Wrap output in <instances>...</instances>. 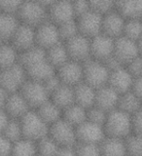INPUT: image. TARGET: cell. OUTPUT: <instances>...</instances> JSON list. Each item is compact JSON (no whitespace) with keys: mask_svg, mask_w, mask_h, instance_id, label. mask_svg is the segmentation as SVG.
<instances>
[{"mask_svg":"<svg viewBox=\"0 0 142 156\" xmlns=\"http://www.w3.org/2000/svg\"><path fill=\"white\" fill-rule=\"evenodd\" d=\"M47 61L57 70L61 66L65 65L67 62L70 61L65 45L62 42L58 43L57 45L52 47L46 51Z\"/></svg>","mask_w":142,"mask_h":156,"instance_id":"obj_26","label":"cell"},{"mask_svg":"<svg viewBox=\"0 0 142 156\" xmlns=\"http://www.w3.org/2000/svg\"><path fill=\"white\" fill-rule=\"evenodd\" d=\"M49 136L61 147H75L78 144L76 128L62 118L50 126Z\"/></svg>","mask_w":142,"mask_h":156,"instance_id":"obj_5","label":"cell"},{"mask_svg":"<svg viewBox=\"0 0 142 156\" xmlns=\"http://www.w3.org/2000/svg\"><path fill=\"white\" fill-rule=\"evenodd\" d=\"M4 109L11 119L19 120L29 111V105L21 93L18 92L9 94Z\"/></svg>","mask_w":142,"mask_h":156,"instance_id":"obj_20","label":"cell"},{"mask_svg":"<svg viewBox=\"0 0 142 156\" xmlns=\"http://www.w3.org/2000/svg\"><path fill=\"white\" fill-rule=\"evenodd\" d=\"M22 1H15V0H9V1H0V13L14 15L18 14L19 8L22 6Z\"/></svg>","mask_w":142,"mask_h":156,"instance_id":"obj_42","label":"cell"},{"mask_svg":"<svg viewBox=\"0 0 142 156\" xmlns=\"http://www.w3.org/2000/svg\"><path fill=\"white\" fill-rule=\"evenodd\" d=\"M102 19L103 16L90 10L88 13L77 19L76 22L79 33L90 39L97 36L101 33Z\"/></svg>","mask_w":142,"mask_h":156,"instance_id":"obj_12","label":"cell"},{"mask_svg":"<svg viewBox=\"0 0 142 156\" xmlns=\"http://www.w3.org/2000/svg\"><path fill=\"white\" fill-rule=\"evenodd\" d=\"M125 24V19L117 11H112L103 16L101 33L113 39H117L123 36Z\"/></svg>","mask_w":142,"mask_h":156,"instance_id":"obj_17","label":"cell"},{"mask_svg":"<svg viewBox=\"0 0 142 156\" xmlns=\"http://www.w3.org/2000/svg\"><path fill=\"white\" fill-rule=\"evenodd\" d=\"M137 46H138V49H139V54H141V55H142V36L137 41Z\"/></svg>","mask_w":142,"mask_h":156,"instance_id":"obj_52","label":"cell"},{"mask_svg":"<svg viewBox=\"0 0 142 156\" xmlns=\"http://www.w3.org/2000/svg\"><path fill=\"white\" fill-rule=\"evenodd\" d=\"M11 44L21 53L36 46L35 28L21 23L11 39Z\"/></svg>","mask_w":142,"mask_h":156,"instance_id":"obj_16","label":"cell"},{"mask_svg":"<svg viewBox=\"0 0 142 156\" xmlns=\"http://www.w3.org/2000/svg\"><path fill=\"white\" fill-rule=\"evenodd\" d=\"M10 117L7 114V112L5 111V109H0V134H3V132L6 128L7 124L10 121Z\"/></svg>","mask_w":142,"mask_h":156,"instance_id":"obj_49","label":"cell"},{"mask_svg":"<svg viewBox=\"0 0 142 156\" xmlns=\"http://www.w3.org/2000/svg\"><path fill=\"white\" fill-rule=\"evenodd\" d=\"M119 100L120 95L118 93L108 85H106L96 90L95 106H97L99 108L109 113V112L118 108Z\"/></svg>","mask_w":142,"mask_h":156,"instance_id":"obj_18","label":"cell"},{"mask_svg":"<svg viewBox=\"0 0 142 156\" xmlns=\"http://www.w3.org/2000/svg\"><path fill=\"white\" fill-rule=\"evenodd\" d=\"M126 145L130 156H142V135L133 134L126 139Z\"/></svg>","mask_w":142,"mask_h":156,"instance_id":"obj_38","label":"cell"},{"mask_svg":"<svg viewBox=\"0 0 142 156\" xmlns=\"http://www.w3.org/2000/svg\"><path fill=\"white\" fill-rule=\"evenodd\" d=\"M51 101L63 111L67 107L75 104L74 87L61 84L50 96Z\"/></svg>","mask_w":142,"mask_h":156,"instance_id":"obj_23","label":"cell"},{"mask_svg":"<svg viewBox=\"0 0 142 156\" xmlns=\"http://www.w3.org/2000/svg\"><path fill=\"white\" fill-rule=\"evenodd\" d=\"M123 36L137 42L142 36L141 20H129L128 22H126Z\"/></svg>","mask_w":142,"mask_h":156,"instance_id":"obj_36","label":"cell"},{"mask_svg":"<svg viewBox=\"0 0 142 156\" xmlns=\"http://www.w3.org/2000/svg\"><path fill=\"white\" fill-rule=\"evenodd\" d=\"M78 144H100L106 138L104 127L85 121L76 128Z\"/></svg>","mask_w":142,"mask_h":156,"instance_id":"obj_9","label":"cell"},{"mask_svg":"<svg viewBox=\"0 0 142 156\" xmlns=\"http://www.w3.org/2000/svg\"><path fill=\"white\" fill-rule=\"evenodd\" d=\"M11 156H38L37 144L32 140L23 139L14 144Z\"/></svg>","mask_w":142,"mask_h":156,"instance_id":"obj_33","label":"cell"},{"mask_svg":"<svg viewBox=\"0 0 142 156\" xmlns=\"http://www.w3.org/2000/svg\"><path fill=\"white\" fill-rule=\"evenodd\" d=\"M18 17L23 24L33 28H37L49 21L48 10L40 3V1L23 2L18 13Z\"/></svg>","mask_w":142,"mask_h":156,"instance_id":"obj_3","label":"cell"},{"mask_svg":"<svg viewBox=\"0 0 142 156\" xmlns=\"http://www.w3.org/2000/svg\"><path fill=\"white\" fill-rule=\"evenodd\" d=\"M133 131L134 134L142 135V106L133 115Z\"/></svg>","mask_w":142,"mask_h":156,"instance_id":"obj_47","label":"cell"},{"mask_svg":"<svg viewBox=\"0 0 142 156\" xmlns=\"http://www.w3.org/2000/svg\"><path fill=\"white\" fill-rule=\"evenodd\" d=\"M126 70L130 72V74L133 76L134 79L142 76V57L138 56L135 58L133 61L128 63Z\"/></svg>","mask_w":142,"mask_h":156,"instance_id":"obj_43","label":"cell"},{"mask_svg":"<svg viewBox=\"0 0 142 156\" xmlns=\"http://www.w3.org/2000/svg\"><path fill=\"white\" fill-rule=\"evenodd\" d=\"M55 156H77L75 147H61Z\"/></svg>","mask_w":142,"mask_h":156,"instance_id":"obj_50","label":"cell"},{"mask_svg":"<svg viewBox=\"0 0 142 156\" xmlns=\"http://www.w3.org/2000/svg\"><path fill=\"white\" fill-rule=\"evenodd\" d=\"M19 52L12 44H3L0 47V69H7L19 63Z\"/></svg>","mask_w":142,"mask_h":156,"instance_id":"obj_31","label":"cell"},{"mask_svg":"<svg viewBox=\"0 0 142 156\" xmlns=\"http://www.w3.org/2000/svg\"><path fill=\"white\" fill-rule=\"evenodd\" d=\"M44 86H45L46 90L48 91V93L50 94V96L53 94L54 92H55L58 87H60L62 83L60 79V77L57 76V74L56 73L55 75L52 76L51 78H49L47 81H45L43 83Z\"/></svg>","mask_w":142,"mask_h":156,"instance_id":"obj_46","label":"cell"},{"mask_svg":"<svg viewBox=\"0 0 142 156\" xmlns=\"http://www.w3.org/2000/svg\"><path fill=\"white\" fill-rule=\"evenodd\" d=\"M126 156H130V155H126Z\"/></svg>","mask_w":142,"mask_h":156,"instance_id":"obj_54","label":"cell"},{"mask_svg":"<svg viewBox=\"0 0 142 156\" xmlns=\"http://www.w3.org/2000/svg\"><path fill=\"white\" fill-rule=\"evenodd\" d=\"M35 37L36 45L46 51L61 42L57 26L50 21H47L35 29Z\"/></svg>","mask_w":142,"mask_h":156,"instance_id":"obj_11","label":"cell"},{"mask_svg":"<svg viewBox=\"0 0 142 156\" xmlns=\"http://www.w3.org/2000/svg\"><path fill=\"white\" fill-rule=\"evenodd\" d=\"M26 71L27 79L40 83H44L57 73L56 68L47 61V58L26 68Z\"/></svg>","mask_w":142,"mask_h":156,"instance_id":"obj_21","label":"cell"},{"mask_svg":"<svg viewBox=\"0 0 142 156\" xmlns=\"http://www.w3.org/2000/svg\"><path fill=\"white\" fill-rule=\"evenodd\" d=\"M26 80V71L19 63L0 71V86L8 94L19 92Z\"/></svg>","mask_w":142,"mask_h":156,"instance_id":"obj_6","label":"cell"},{"mask_svg":"<svg viewBox=\"0 0 142 156\" xmlns=\"http://www.w3.org/2000/svg\"><path fill=\"white\" fill-rule=\"evenodd\" d=\"M116 9L124 19H142V1H120L116 3Z\"/></svg>","mask_w":142,"mask_h":156,"instance_id":"obj_27","label":"cell"},{"mask_svg":"<svg viewBox=\"0 0 142 156\" xmlns=\"http://www.w3.org/2000/svg\"><path fill=\"white\" fill-rule=\"evenodd\" d=\"M0 71H1V69H0Z\"/></svg>","mask_w":142,"mask_h":156,"instance_id":"obj_55","label":"cell"},{"mask_svg":"<svg viewBox=\"0 0 142 156\" xmlns=\"http://www.w3.org/2000/svg\"><path fill=\"white\" fill-rule=\"evenodd\" d=\"M8 96H9L8 93L5 91L1 86H0V109L5 108V105H6Z\"/></svg>","mask_w":142,"mask_h":156,"instance_id":"obj_51","label":"cell"},{"mask_svg":"<svg viewBox=\"0 0 142 156\" xmlns=\"http://www.w3.org/2000/svg\"><path fill=\"white\" fill-rule=\"evenodd\" d=\"M19 93L26 101L29 107L38 108L49 101L50 94L46 90L43 83L27 79L19 90Z\"/></svg>","mask_w":142,"mask_h":156,"instance_id":"obj_7","label":"cell"},{"mask_svg":"<svg viewBox=\"0 0 142 156\" xmlns=\"http://www.w3.org/2000/svg\"><path fill=\"white\" fill-rule=\"evenodd\" d=\"M114 7H116V3L111 1H90V8L100 16H105L113 11Z\"/></svg>","mask_w":142,"mask_h":156,"instance_id":"obj_41","label":"cell"},{"mask_svg":"<svg viewBox=\"0 0 142 156\" xmlns=\"http://www.w3.org/2000/svg\"><path fill=\"white\" fill-rule=\"evenodd\" d=\"M95 89L85 82H82L81 84L74 87L75 104L87 110L90 109L95 105Z\"/></svg>","mask_w":142,"mask_h":156,"instance_id":"obj_22","label":"cell"},{"mask_svg":"<svg viewBox=\"0 0 142 156\" xmlns=\"http://www.w3.org/2000/svg\"><path fill=\"white\" fill-rule=\"evenodd\" d=\"M64 45L71 61L84 63L92 58L91 39L80 33L65 42Z\"/></svg>","mask_w":142,"mask_h":156,"instance_id":"obj_8","label":"cell"},{"mask_svg":"<svg viewBox=\"0 0 142 156\" xmlns=\"http://www.w3.org/2000/svg\"><path fill=\"white\" fill-rule=\"evenodd\" d=\"M122 65H128L135 58L139 56V49L137 42L130 40L125 36L115 39L114 55Z\"/></svg>","mask_w":142,"mask_h":156,"instance_id":"obj_14","label":"cell"},{"mask_svg":"<svg viewBox=\"0 0 142 156\" xmlns=\"http://www.w3.org/2000/svg\"><path fill=\"white\" fill-rule=\"evenodd\" d=\"M23 139L37 143L49 135L50 126L38 115L37 111L29 110L21 119Z\"/></svg>","mask_w":142,"mask_h":156,"instance_id":"obj_2","label":"cell"},{"mask_svg":"<svg viewBox=\"0 0 142 156\" xmlns=\"http://www.w3.org/2000/svg\"><path fill=\"white\" fill-rule=\"evenodd\" d=\"M84 67V82L95 90L108 84L110 71L102 62L95 61L94 58L83 63Z\"/></svg>","mask_w":142,"mask_h":156,"instance_id":"obj_4","label":"cell"},{"mask_svg":"<svg viewBox=\"0 0 142 156\" xmlns=\"http://www.w3.org/2000/svg\"><path fill=\"white\" fill-rule=\"evenodd\" d=\"M134 78L130 74L126 68L122 67L118 70L110 72L108 85L121 96L131 91Z\"/></svg>","mask_w":142,"mask_h":156,"instance_id":"obj_19","label":"cell"},{"mask_svg":"<svg viewBox=\"0 0 142 156\" xmlns=\"http://www.w3.org/2000/svg\"><path fill=\"white\" fill-rule=\"evenodd\" d=\"M58 33H60V37L61 42H67L68 40H70L73 37H75L77 34H79V29H78L77 22L76 20H73L68 23H65L58 26Z\"/></svg>","mask_w":142,"mask_h":156,"instance_id":"obj_37","label":"cell"},{"mask_svg":"<svg viewBox=\"0 0 142 156\" xmlns=\"http://www.w3.org/2000/svg\"><path fill=\"white\" fill-rule=\"evenodd\" d=\"M37 113L49 126H51L54 123H56L57 121L61 119L62 110L57 105L54 104L51 100H49L45 104L38 107Z\"/></svg>","mask_w":142,"mask_h":156,"instance_id":"obj_29","label":"cell"},{"mask_svg":"<svg viewBox=\"0 0 142 156\" xmlns=\"http://www.w3.org/2000/svg\"><path fill=\"white\" fill-rule=\"evenodd\" d=\"M62 84L75 87L84 82V67L83 63L69 61L57 70Z\"/></svg>","mask_w":142,"mask_h":156,"instance_id":"obj_13","label":"cell"},{"mask_svg":"<svg viewBox=\"0 0 142 156\" xmlns=\"http://www.w3.org/2000/svg\"><path fill=\"white\" fill-rule=\"evenodd\" d=\"M115 39L105 35L103 33L91 39L92 58L104 62L114 55Z\"/></svg>","mask_w":142,"mask_h":156,"instance_id":"obj_10","label":"cell"},{"mask_svg":"<svg viewBox=\"0 0 142 156\" xmlns=\"http://www.w3.org/2000/svg\"><path fill=\"white\" fill-rule=\"evenodd\" d=\"M48 16L49 21L57 27L76 20L74 10H73V4L69 1H55L48 10Z\"/></svg>","mask_w":142,"mask_h":156,"instance_id":"obj_15","label":"cell"},{"mask_svg":"<svg viewBox=\"0 0 142 156\" xmlns=\"http://www.w3.org/2000/svg\"><path fill=\"white\" fill-rule=\"evenodd\" d=\"M141 106L142 101L131 91L120 96L118 109L126 112V113L133 115L140 109Z\"/></svg>","mask_w":142,"mask_h":156,"instance_id":"obj_32","label":"cell"},{"mask_svg":"<svg viewBox=\"0 0 142 156\" xmlns=\"http://www.w3.org/2000/svg\"><path fill=\"white\" fill-rule=\"evenodd\" d=\"M106 136L126 140L133 131V116L120 109H115L108 113L104 125Z\"/></svg>","mask_w":142,"mask_h":156,"instance_id":"obj_1","label":"cell"},{"mask_svg":"<svg viewBox=\"0 0 142 156\" xmlns=\"http://www.w3.org/2000/svg\"><path fill=\"white\" fill-rule=\"evenodd\" d=\"M101 156H126V140L116 139L106 136L104 140L99 144Z\"/></svg>","mask_w":142,"mask_h":156,"instance_id":"obj_24","label":"cell"},{"mask_svg":"<svg viewBox=\"0 0 142 156\" xmlns=\"http://www.w3.org/2000/svg\"><path fill=\"white\" fill-rule=\"evenodd\" d=\"M131 92L142 101V76L134 79L133 88H131Z\"/></svg>","mask_w":142,"mask_h":156,"instance_id":"obj_48","label":"cell"},{"mask_svg":"<svg viewBox=\"0 0 142 156\" xmlns=\"http://www.w3.org/2000/svg\"><path fill=\"white\" fill-rule=\"evenodd\" d=\"M3 135L10 141H12L13 144L23 140V136L21 121L18 119H10L9 123L7 124L6 128H5L3 132Z\"/></svg>","mask_w":142,"mask_h":156,"instance_id":"obj_35","label":"cell"},{"mask_svg":"<svg viewBox=\"0 0 142 156\" xmlns=\"http://www.w3.org/2000/svg\"><path fill=\"white\" fill-rule=\"evenodd\" d=\"M3 42H4V41L2 40V39H1V38H0V47H1V46L3 45Z\"/></svg>","mask_w":142,"mask_h":156,"instance_id":"obj_53","label":"cell"},{"mask_svg":"<svg viewBox=\"0 0 142 156\" xmlns=\"http://www.w3.org/2000/svg\"><path fill=\"white\" fill-rule=\"evenodd\" d=\"M107 116H108V113L99 108L97 106H92V108L87 110V120L102 127L105 125Z\"/></svg>","mask_w":142,"mask_h":156,"instance_id":"obj_39","label":"cell"},{"mask_svg":"<svg viewBox=\"0 0 142 156\" xmlns=\"http://www.w3.org/2000/svg\"><path fill=\"white\" fill-rule=\"evenodd\" d=\"M75 150L77 156H101L99 144H77Z\"/></svg>","mask_w":142,"mask_h":156,"instance_id":"obj_40","label":"cell"},{"mask_svg":"<svg viewBox=\"0 0 142 156\" xmlns=\"http://www.w3.org/2000/svg\"><path fill=\"white\" fill-rule=\"evenodd\" d=\"M14 144L3 134H0V156H11Z\"/></svg>","mask_w":142,"mask_h":156,"instance_id":"obj_45","label":"cell"},{"mask_svg":"<svg viewBox=\"0 0 142 156\" xmlns=\"http://www.w3.org/2000/svg\"><path fill=\"white\" fill-rule=\"evenodd\" d=\"M62 119H64L69 124L74 126L75 128L87 121V109L83 108L82 106L76 104L65 108L62 111Z\"/></svg>","mask_w":142,"mask_h":156,"instance_id":"obj_30","label":"cell"},{"mask_svg":"<svg viewBox=\"0 0 142 156\" xmlns=\"http://www.w3.org/2000/svg\"><path fill=\"white\" fill-rule=\"evenodd\" d=\"M19 24L17 16L0 13V38L3 41H11Z\"/></svg>","mask_w":142,"mask_h":156,"instance_id":"obj_25","label":"cell"},{"mask_svg":"<svg viewBox=\"0 0 142 156\" xmlns=\"http://www.w3.org/2000/svg\"><path fill=\"white\" fill-rule=\"evenodd\" d=\"M38 156H55L61 146L54 140L50 136H45L36 143Z\"/></svg>","mask_w":142,"mask_h":156,"instance_id":"obj_34","label":"cell"},{"mask_svg":"<svg viewBox=\"0 0 142 156\" xmlns=\"http://www.w3.org/2000/svg\"><path fill=\"white\" fill-rule=\"evenodd\" d=\"M72 4H73V10H74L75 18H77V19L83 16V15H85L86 13H88L91 10L89 1H83V0H80V1L72 2Z\"/></svg>","mask_w":142,"mask_h":156,"instance_id":"obj_44","label":"cell"},{"mask_svg":"<svg viewBox=\"0 0 142 156\" xmlns=\"http://www.w3.org/2000/svg\"><path fill=\"white\" fill-rule=\"evenodd\" d=\"M46 50L36 45L19 54V63L26 69V68L35 65L37 62L46 60Z\"/></svg>","mask_w":142,"mask_h":156,"instance_id":"obj_28","label":"cell"}]
</instances>
